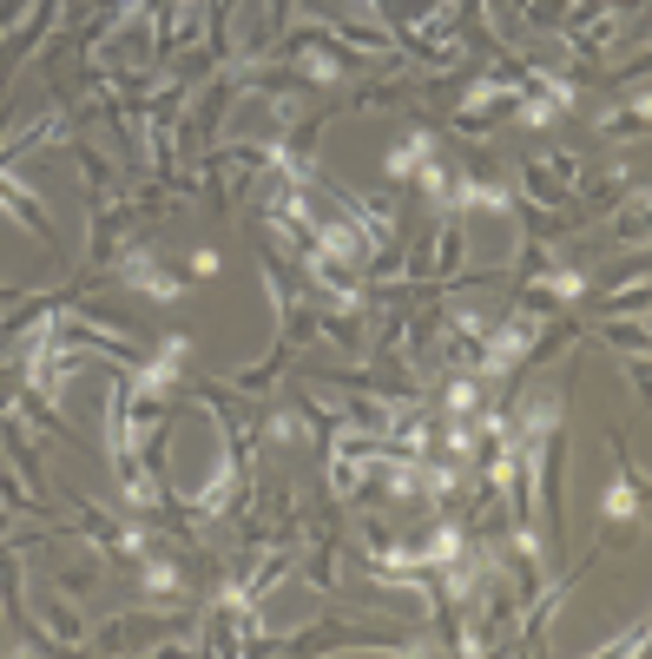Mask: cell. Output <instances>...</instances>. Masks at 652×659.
<instances>
[{"mask_svg": "<svg viewBox=\"0 0 652 659\" xmlns=\"http://www.w3.org/2000/svg\"><path fill=\"white\" fill-rule=\"evenodd\" d=\"M218 271H224V257H218L211 244H198V251L185 257V277H198V284H205V277H218Z\"/></svg>", "mask_w": 652, "mask_h": 659, "instance_id": "ba28073f", "label": "cell"}, {"mask_svg": "<svg viewBox=\"0 0 652 659\" xmlns=\"http://www.w3.org/2000/svg\"><path fill=\"white\" fill-rule=\"evenodd\" d=\"M422 158H435V139H429V125H416V132H402V139L389 145V158H383V172H389V178H416V172H422Z\"/></svg>", "mask_w": 652, "mask_h": 659, "instance_id": "3957f363", "label": "cell"}, {"mask_svg": "<svg viewBox=\"0 0 652 659\" xmlns=\"http://www.w3.org/2000/svg\"><path fill=\"white\" fill-rule=\"evenodd\" d=\"M40 620H46V634H53V640H66V647H79V640H86V627H79V614H73L66 601H40Z\"/></svg>", "mask_w": 652, "mask_h": 659, "instance_id": "8992f818", "label": "cell"}, {"mask_svg": "<svg viewBox=\"0 0 652 659\" xmlns=\"http://www.w3.org/2000/svg\"><path fill=\"white\" fill-rule=\"evenodd\" d=\"M0 211H7V218H20V224H26L33 238H53V224H46L40 198H33V191H26L20 178H7V172H0Z\"/></svg>", "mask_w": 652, "mask_h": 659, "instance_id": "277c9868", "label": "cell"}, {"mask_svg": "<svg viewBox=\"0 0 652 659\" xmlns=\"http://www.w3.org/2000/svg\"><path fill=\"white\" fill-rule=\"evenodd\" d=\"M112 277H119V284H132V290H145L152 304H178V297H185V277H172V271H165L152 251H139V244H132V251H119Z\"/></svg>", "mask_w": 652, "mask_h": 659, "instance_id": "6da1fadb", "label": "cell"}, {"mask_svg": "<svg viewBox=\"0 0 652 659\" xmlns=\"http://www.w3.org/2000/svg\"><path fill=\"white\" fill-rule=\"evenodd\" d=\"M640 502H647V482H640V469L620 455V475H614V488H607V508H600V515H607V528H627V521L640 515Z\"/></svg>", "mask_w": 652, "mask_h": 659, "instance_id": "7a4b0ae2", "label": "cell"}, {"mask_svg": "<svg viewBox=\"0 0 652 659\" xmlns=\"http://www.w3.org/2000/svg\"><path fill=\"white\" fill-rule=\"evenodd\" d=\"M607 653H647V620H640V627H627V634H620Z\"/></svg>", "mask_w": 652, "mask_h": 659, "instance_id": "9c48e42d", "label": "cell"}, {"mask_svg": "<svg viewBox=\"0 0 652 659\" xmlns=\"http://www.w3.org/2000/svg\"><path fill=\"white\" fill-rule=\"evenodd\" d=\"M139 587H145L152 601H178V594H185V574H178L172 561H139Z\"/></svg>", "mask_w": 652, "mask_h": 659, "instance_id": "5b68a950", "label": "cell"}, {"mask_svg": "<svg viewBox=\"0 0 652 659\" xmlns=\"http://www.w3.org/2000/svg\"><path fill=\"white\" fill-rule=\"evenodd\" d=\"M600 337H607V343H620L627 356H647V330H633V323H600Z\"/></svg>", "mask_w": 652, "mask_h": 659, "instance_id": "52a82bcc", "label": "cell"}]
</instances>
